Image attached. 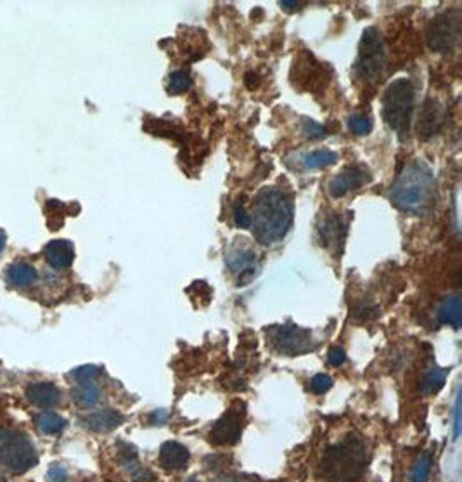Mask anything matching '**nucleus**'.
I'll list each match as a JSON object with an SVG mask.
<instances>
[{
  "label": "nucleus",
  "mask_w": 462,
  "mask_h": 482,
  "mask_svg": "<svg viewBox=\"0 0 462 482\" xmlns=\"http://www.w3.org/2000/svg\"><path fill=\"white\" fill-rule=\"evenodd\" d=\"M429 470H431V456L423 455L414 465L412 482H428Z\"/></svg>",
  "instance_id": "obj_26"
},
{
  "label": "nucleus",
  "mask_w": 462,
  "mask_h": 482,
  "mask_svg": "<svg viewBox=\"0 0 462 482\" xmlns=\"http://www.w3.org/2000/svg\"><path fill=\"white\" fill-rule=\"evenodd\" d=\"M26 399L38 408H53L61 401V390L49 382H37L28 385Z\"/></svg>",
  "instance_id": "obj_15"
},
{
  "label": "nucleus",
  "mask_w": 462,
  "mask_h": 482,
  "mask_svg": "<svg viewBox=\"0 0 462 482\" xmlns=\"http://www.w3.org/2000/svg\"><path fill=\"white\" fill-rule=\"evenodd\" d=\"M47 479L50 482H66L68 472L63 467H59V465H53L49 468V472H47Z\"/></svg>",
  "instance_id": "obj_33"
},
{
  "label": "nucleus",
  "mask_w": 462,
  "mask_h": 482,
  "mask_svg": "<svg viewBox=\"0 0 462 482\" xmlns=\"http://www.w3.org/2000/svg\"><path fill=\"white\" fill-rule=\"evenodd\" d=\"M45 212L49 217V224L53 221H58V226H63V212H65V205L58 200H49L45 203Z\"/></svg>",
  "instance_id": "obj_30"
},
{
  "label": "nucleus",
  "mask_w": 462,
  "mask_h": 482,
  "mask_svg": "<svg viewBox=\"0 0 462 482\" xmlns=\"http://www.w3.org/2000/svg\"><path fill=\"white\" fill-rule=\"evenodd\" d=\"M385 42L381 37L380 30L376 26H369L362 33L360 47H358V59H357V71L362 78L374 80L381 75L385 68Z\"/></svg>",
  "instance_id": "obj_7"
},
{
  "label": "nucleus",
  "mask_w": 462,
  "mask_h": 482,
  "mask_svg": "<svg viewBox=\"0 0 462 482\" xmlns=\"http://www.w3.org/2000/svg\"><path fill=\"white\" fill-rule=\"evenodd\" d=\"M234 221H236V226H239V228H242V229H248L251 226L249 214L246 212V209L242 205L234 206Z\"/></svg>",
  "instance_id": "obj_32"
},
{
  "label": "nucleus",
  "mask_w": 462,
  "mask_h": 482,
  "mask_svg": "<svg viewBox=\"0 0 462 482\" xmlns=\"http://www.w3.org/2000/svg\"><path fill=\"white\" fill-rule=\"evenodd\" d=\"M166 420H168V412H166V409H158V412L151 413L149 416L151 425H163Z\"/></svg>",
  "instance_id": "obj_35"
},
{
  "label": "nucleus",
  "mask_w": 462,
  "mask_h": 482,
  "mask_svg": "<svg viewBox=\"0 0 462 482\" xmlns=\"http://www.w3.org/2000/svg\"><path fill=\"white\" fill-rule=\"evenodd\" d=\"M414 113V85L409 78H398L386 87L383 95V117L393 132L405 139L409 135Z\"/></svg>",
  "instance_id": "obj_4"
},
{
  "label": "nucleus",
  "mask_w": 462,
  "mask_h": 482,
  "mask_svg": "<svg viewBox=\"0 0 462 482\" xmlns=\"http://www.w3.org/2000/svg\"><path fill=\"white\" fill-rule=\"evenodd\" d=\"M38 461L37 449L25 432L16 429H0V465L13 473L33 468Z\"/></svg>",
  "instance_id": "obj_5"
},
{
  "label": "nucleus",
  "mask_w": 462,
  "mask_h": 482,
  "mask_svg": "<svg viewBox=\"0 0 462 482\" xmlns=\"http://www.w3.org/2000/svg\"><path fill=\"white\" fill-rule=\"evenodd\" d=\"M6 241H7V238H6V233H4L2 229H0V252H2L4 248H6Z\"/></svg>",
  "instance_id": "obj_38"
},
{
  "label": "nucleus",
  "mask_w": 462,
  "mask_h": 482,
  "mask_svg": "<svg viewBox=\"0 0 462 482\" xmlns=\"http://www.w3.org/2000/svg\"><path fill=\"white\" fill-rule=\"evenodd\" d=\"M97 377H99V368L94 365L80 366V368L71 372V378H73L77 384H90V382H94Z\"/></svg>",
  "instance_id": "obj_27"
},
{
  "label": "nucleus",
  "mask_w": 462,
  "mask_h": 482,
  "mask_svg": "<svg viewBox=\"0 0 462 482\" xmlns=\"http://www.w3.org/2000/svg\"><path fill=\"white\" fill-rule=\"evenodd\" d=\"M369 463V453L360 437L346 436L329 446L321 461V473L329 482H355Z\"/></svg>",
  "instance_id": "obj_3"
},
{
  "label": "nucleus",
  "mask_w": 462,
  "mask_h": 482,
  "mask_svg": "<svg viewBox=\"0 0 462 482\" xmlns=\"http://www.w3.org/2000/svg\"><path fill=\"white\" fill-rule=\"evenodd\" d=\"M123 421H125V418L114 409H99V412H92L82 416L83 427L94 430V432H111V430L119 427Z\"/></svg>",
  "instance_id": "obj_14"
},
{
  "label": "nucleus",
  "mask_w": 462,
  "mask_h": 482,
  "mask_svg": "<svg viewBox=\"0 0 462 482\" xmlns=\"http://www.w3.org/2000/svg\"><path fill=\"white\" fill-rule=\"evenodd\" d=\"M71 399L80 408H92L101 399V389L90 382V384H78L71 390Z\"/></svg>",
  "instance_id": "obj_21"
},
{
  "label": "nucleus",
  "mask_w": 462,
  "mask_h": 482,
  "mask_svg": "<svg viewBox=\"0 0 462 482\" xmlns=\"http://www.w3.org/2000/svg\"><path fill=\"white\" fill-rule=\"evenodd\" d=\"M453 420H456V424H453V434H456V437H459L461 434V401L457 399L456 402V413H453Z\"/></svg>",
  "instance_id": "obj_36"
},
{
  "label": "nucleus",
  "mask_w": 462,
  "mask_h": 482,
  "mask_svg": "<svg viewBox=\"0 0 462 482\" xmlns=\"http://www.w3.org/2000/svg\"><path fill=\"white\" fill-rule=\"evenodd\" d=\"M6 278L11 286L26 288V286H30L31 283L37 280V271H35L33 266L26 264V262H16V264H11L7 268Z\"/></svg>",
  "instance_id": "obj_19"
},
{
  "label": "nucleus",
  "mask_w": 462,
  "mask_h": 482,
  "mask_svg": "<svg viewBox=\"0 0 462 482\" xmlns=\"http://www.w3.org/2000/svg\"><path fill=\"white\" fill-rule=\"evenodd\" d=\"M118 455H119V463H122V467L125 468L130 476H132V479L135 482H146V481L153 479L149 470L142 468L141 463H139L137 451H135V448L132 444H125V442H122V444H119Z\"/></svg>",
  "instance_id": "obj_18"
},
{
  "label": "nucleus",
  "mask_w": 462,
  "mask_h": 482,
  "mask_svg": "<svg viewBox=\"0 0 462 482\" xmlns=\"http://www.w3.org/2000/svg\"><path fill=\"white\" fill-rule=\"evenodd\" d=\"M426 41L431 51L447 54L459 41V18L452 11L438 13L426 28Z\"/></svg>",
  "instance_id": "obj_8"
},
{
  "label": "nucleus",
  "mask_w": 462,
  "mask_h": 482,
  "mask_svg": "<svg viewBox=\"0 0 462 482\" xmlns=\"http://www.w3.org/2000/svg\"><path fill=\"white\" fill-rule=\"evenodd\" d=\"M68 421L66 418L54 412H42L37 415V427L42 430L43 434H59L66 429Z\"/></svg>",
  "instance_id": "obj_23"
},
{
  "label": "nucleus",
  "mask_w": 462,
  "mask_h": 482,
  "mask_svg": "<svg viewBox=\"0 0 462 482\" xmlns=\"http://www.w3.org/2000/svg\"><path fill=\"white\" fill-rule=\"evenodd\" d=\"M267 338H269L270 347L282 356H300V354H306L316 349L312 333L300 326L291 325V323L272 326L267 332Z\"/></svg>",
  "instance_id": "obj_6"
},
{
  "label": "nucleus",
  "mask_w": 462,
  "mask_h": 482,
  "mask_svg": "<svg viewBox=\"0 0 462 482\" xmlns=\"http://www.w3.org/2000/svg\"><path fill=\"white\" fill-rule=\"evenodd\" d=\"M338 162V154L331 150H317L308 153L303 158V165L306 169H321V167H329Z\"/></svg>",
  "instance_id": "obj_24"
},
{
  "label": "nucleus",
  "mask_w": 462,
  "mask_h": 482,
  "mask_svg": "<svg viewBox=\"0 0 462 482\" xmlns=\"http://www.w3.org/2000/svg\"><path fill=\"white\" fill-rule=\"evenodd\" d=\"M217 482H242V481L236 479V477H222V479H218Z\"/></svg>",
  "instance_id": "obj_39"
},
{
  "label": "nucleus",
  "mask_w": 462,
  "mask_h": 482,
  "mask_svg": "<svg viewBox=\"0 0 462 482\" xmlns=\"http://www.w3.org/2000/svg\"><path fill=\"white\" fill-rule=\"evenodd\" d=\"M189 449L177 441H168L159 448V463L166 470H181L189 463Z\"/></svg>",
  "instance_id": "obj_17"
},
{
  "label": "nucleus",
  "mask_w": 462,
  "mask_h": 482,
  "mask_svg": "<svg viewBox=\"0 0 462 482\" xmlns=\"http://www.w3.org/2000/svg\"><path fill=\"white\" fill-rule=\"evenodd\" d=\"M333 387V378L329 375H326V373H318L312 378V382H310V389H312L313 394H324L328 392V390Z\"/></svg>",
  "instance_id": "obj_31"
},
{
  "label": "nucleus",
  "mask_w": 462,
  "mask_h": 482,
  "mask_svg": "<svg viewBox=\"0 0 462 482\" xmlns=\"http://www.w3.org/2000/svg\"><path fill=\"white\" fill-rule=\"evenodd\" d=\"M0 482H2V477H0Z\"/></svg>",
  "instance_id": "obj_40"
},
{
  "label": "nucleus",
  "mask_w": 462,
  "mask_h": 482,
  "mask_svg": "<svg viewBox=\"0 0 462 482\" xmlns=\"http://www.w3.org/2000/svg\"><path fill=\"white\" fill-rule=\"evenodd\" d=\"M251 231L260 245L272 246L284 240L293 224V203L276 186L264 188L253 201Z\"/></svg>",
  "instance_id": "obj_1"
},
{
  "label": "nucleus",
  "mask_w": 462,
  "mask_h": 482,
  "mask_svg": "<svg viewBox=\"0 0 462 482\" xmlns=\"http://www.w3.org/2000/svg\"><path fill=\"white\" fill-rule=\"evenodd\" d=\"M43 255H45V261L49 262L50 268L54 269L70 268L71 262H73L75 258L73 243L68 240H54L47 243Z\"/></svg>",
  "instance_id": "obj_16"
},
{
  "label": "nucleus",
  "mask_w": 462,
  "mask_h": 482,
  "mask_svg": "<svg viewBox=\"0 0 462 482\" xmlns=\"http://www.w3.org/2000/svg\"><path fill=\"white\" fill-rule=\"evenodd\" d=\"M318 238L326 248H341L346 236V222L336 214L326 215L324 221L318 222Z\"/></svg>",
  "instance_id": "obj_12"
},
{
  "label": "nucleus",
  "mask_w": 462,
  "mask_h": 482,
  "mask_svg": "<svg viewBox=\"0 0 462 482\" xmlns=\"http://www.w3.org/2000/svg\"><path fill=\"white\" fill-rule=\"evenodd\" d=\"M301 6H303V4H298V2H281V7H282V9H288V11L300 9Z\"/></svg>",
  "instance_id": "obj_37"
},
{
  "label": "nucleus",
  "mask_w": 462,
  "mask_h": 482,
  "mask_svg": "<svg viewBox=\"0 0 462 482\" xmlns=\"http://www.w3.org/2000/svg\"><path fill=\"white\" fill-rule=\"evenodd\" d=\"M190 83L193 82H190V77L186 71H173L168 77V87L166 89H168L170 94H182L189 89Z\"/></svg>",
  "instance_id": "obj_25"
},
{
  "label": "nucleus",
  "mask_w": 462,
  "mask_h": 482,
  "mask_svg": "<svg viewBox=\"0 0 462 482\" xmlns=\"http://www.w3.org/2000/svg\"><path fill=\"white\" fill-rule=\"evenodd\" d=\"M225 264L232 274H236L237 285H248L254 278L257 255L248 246H232L225 255Z\"/></svg>",
  "instance_id": "obj_9"
},
{
  "label": "nucleus",
  "mask_w": 462,
  "mask_h": 482,
  "mask_svg": "<svg viewBox=\"0 0 462 482\" xmlns=\"http://www.w3.org/2000/svg\"><path fill=\"white\" fill-rule=\"evenodd\" d=\"M447 375L448 370L447 368H440V366H433L426 372V375L423 378V384H421V390L428 396H433V394H438L441 389H444L445 382H447Z\"/></svg>",
  "instance_id": "obj_22"
},
{
  "label": "nucleus",
  "mask_w": 462,
  "mask_h": 482,
  "mask_svg": "<svg viewBox=\"0 0 462 482\" xmlns=\"http://www.w3.org/2000/svg\"><path fill=\"white\" fill-rule=\"evenodd\" d=\"M348 129L357 135H365L372 130V123L364 115H350L348 117Z\"/></svg>",
  "instance_id": "obj_28"
},
{
  "label": "nucleus",
  "mask_w": 462,
  "mask_h": 482,
  "mask_svg": "<svg viewBox=\"0 0 462 482\" xmlns=\"http://www.w3.org/2000/svg\"><path fill=\"white\" fill-rule=\"evenodd\" d=\"M242 436V415L239 412H227L210 432V442L215 446H234Z\"/></svg>",
  "instance_id": "obj_10"
},
{
  "label": "nucleus",
  "mask_w": 462,
  "mask_h": 482,
  "mask_svg": "<svg viewBox=\"0 0 462 482\" xmlns=\"http://www.w3.org/2000/svg\"><path fill=\"white\" fill-rule=\"evenodd\" d=\"M438 321L450 325L456 330L461 328V298L457 295H450L441 302L440 309H438Z\"/></svg>",
  "instance_id": "obj_20"
},
{
  "label": "nucleus",
  "mask_w": 462,
  "mask_h": 482,
  "mask_svg": "<svg viewBox=\"0 0 462 482\" xmlns=\"http://www.w3.org/2000/svg\"><path fill=\"white\" fill-rule=\"evenodd\" d=\"M367 181H369L367 174H365L364 170L352 167V169L343 170V172L336 175V177L329 182V193L331 197L341 198L345 197V194H348L350 191L362 188Z\"/></svg>",
  "instance_id": "obj_13"
},
{
  "label": "nucleus",
  "mask_w": 462,
  "mask_h": 482,
  "mask_svg": "<svg viewBox=\"0 0 462 482\" xmlns=\"http://www.w3.org/2000/svg\"><path fill=\"white\" fill-rule=\"evenodd\" d=\"M328 360H329V365H333V366H341L345 362L346 360V354H345V350L341 349V347H333L329 350V354H328Z\"/></svg>",
  "instance_id": "obj_34"
},
{
  "label": "nucleus",
  "mask_w": 462,
  "mask_h": 482,
  "mask_svg": "<svg viewBox=\"0 0 462 482\" xmlns=\"http://www.w3.org/2000/svg\"><path fill=\"white\" fill-rule=\"evenodd\" d=\"M328 134V129L321 123L310 120V118H303V135L306 139H321Z\"/></svg>",
  "instance_id": "obj_29"
},
{
  "label": "nucleus",
  "mask_w": 462,
  "mask_h": 482,
  "mask_svg": "<svg viewBox=\"0 0 462 482\" xmlns=\"http://www.w3.org/2000/svg\"><path fill=\"white\" fill-rule=\"evenodd\" d=\"M441 127H444V108L436 99L428 98L421 110L419 118H417V134L421 139L428 141L440 132Z\"/></svg>",
  "instance_id": "obj_11"
},
{
  "label": "nucleus",
  "mask_w": 462,
  "mask_h": 482,
  "mask_svg": "<svg viewBox=\"0 0 462 482\" xmlns=\"http://www.w3.org/2000/svg\"><path fill=\"white\" fill-rule=\"evenodd\" d=\"M435 175L424 162H412L402 169L390 188V200L400 212L424 214L435 198Z\"/></svg>",
  "instance_id": "obj_2"
}]
</instances>
